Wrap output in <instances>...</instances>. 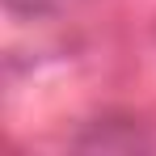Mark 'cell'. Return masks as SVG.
Here are the masks:
<instances>
[{
  "instance_id": "6da1fadb",
  "label": "cell",
  "mask_w": 156,
  "mask_h": 156,
  "mask_svg": "<svg viewBox=\"0 0 156 156\" xmlns=\"http://www.w3.org/2000/svg\"><path fill=\"white\" fill-rule=\"evenodd\" d=\"M13 13H30V17H42V13H55V9H63V4H72V0H4Z\"/></svg>"
}]
</instances>
